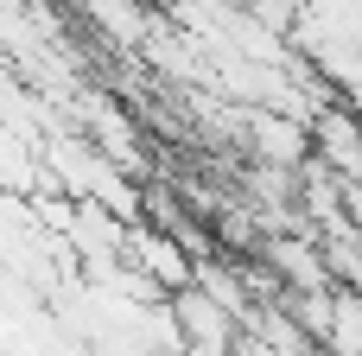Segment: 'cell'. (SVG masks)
Returning a JSON list of instances; mask_svg holds the SVG:
<instances>
[{"label": "cell", "instance_id": "obj_1", "mask_svg": "<svg viewBox=\"0 0 362 356\" xmlns=\"http://www.w3.org/2000/svg\"><path fill=\"white\" fill-rule=\"evenodd\" d=\"M165 318H172V338H178V344H191V356H235V344H242L235 312H229L223 299H210L197 280L172 293Z\"/></svg>", "mask_w": 362, "mask_h": 356}, {"label": "cell", "instance_id": "obj_2", "mask_svg": "<svg viewBox=\"0 0 362 356\" xmlns=\"http://www.w3.org/2000/svg\"><path fill=\"white\" fill-rule=\"evenodd\" d=\"M325 356H362V299L350 287H331V325H325Z\"/></svg>", "mask_w": 362, "mask_h": 356}]
</instances>
